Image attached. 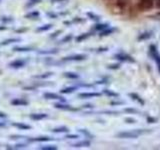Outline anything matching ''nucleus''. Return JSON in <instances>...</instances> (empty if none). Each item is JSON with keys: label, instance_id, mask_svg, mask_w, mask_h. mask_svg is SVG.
Listing matches in <instances>:
<instances>
[{"label": "nucleus", "instance_id": "36", "mask_svg": "<svg viewBox=\"0 0 160 150\" xmlns=\"http://www.w3.org/2000/svg\"><path fill=\"white\" fill-rule=\"evenodd\" d=\"M29 2H30V3L27 4V7H30V6H31V5H33V4H36V3L41 2V0H30Z\"/></svg>", "mask_w": 160, "mask_h": 150}, {"label": "nucleus", "instance_id": "46", "mask_svg": "<svg viewBox=\"0 0 160 150\" xmlns=\"http://www.w3.org/2000/svg\"><path fill=\"white\" fill-rule=\"evenodd\" d=\"M2 126H5V124L2 123V122H0V127H2Z\"/></svg>", "mask_w": 160, "mask_h": 150}, {"label": "nucleus", "instance_id": "15", "mask_svg": "<svg viewBox=\"0 0 160 150\" xmlns=\"http://www.w3.org/2000/svg\"><path fill=\"white\" fill-rule=\"evenodd\" d=\"M151 36H152V31H146V32H144V33H142V34H140L137 39L140 41V40H146V39H149Z\"/></svg>", "mask_w": 160, "mask_h": 150}, {"label": "nucleus", "instance_id": "37", "mask_svg": "<svg viewBox=\"0 0 160 150\" xmlns=\"http://www.w3.org/2000/svg\"><path fill=\"white\" fill-rule=\"evenodd\" d=\"M39 53L40 54H49V53H53L54 54V53H57V50L54 49V50H50V51H40Z\"/></svg>", "mask_w": 160, "mask_h": 150}, {"label": "nucleus", "instance_id": "19", "mask_svg": "<svg viewBox=\"0 0 160 150\" xmlns=\"http://www.w3.org/2000/svg\"><path fill=\"white\" fill-rule=\"evenodd\" d=\"M52 131L54 133H64V132H68L69 129L66 127V126H60V127H56L54 128Z\"/></svg>", "mask_w": 160, "mask_h": 150}, {"label": "nucleus", "instance_id": "31", "mask_svg": "<svg viewBox=\"0 0 160 150\" xmlns=\"http://www.w3.org/2000/svg\"><path fill=\"white\" fill-rule=\"evenodd\" d=\"M38 16H39V12H37V11L31 12V13H29V14L26 15L27 18H34V17H38Z\"/></svg>", "mask_w": 160, "mask_h": 150}, {"label": "nucleus", "instance_id": "11", "mask_svg": "<svg viewBox=\"0 0 160 150\" xmlns=\"http://www.w3.org/2000/svg\"><path fill=\"white\" fill-rule=\"evenodd\" d=\"M115 31H117V29L116 28H113V27H108L106 29H104L102 30V31H100V36H107V35H110V34H112L113 32Z\"/></svg>", "mask_w": 160, "mask_h": 150}, {"label": "nucleus", "instance_id": "12", "mask_svg": "<svg viewBox=\"0 0 160 150\" xmlns=\"http://www.w3.org/2000/svg\"><path fill=\"white\" fill-rule=\"evenodd\" d=\"M24 65H25L24 60H14L13 62L9 64V66H11L13 68H20V67H23Z\"/></svg>", "mask_w": 160, "mask_h": 150}, {"label": "nucleus", "instance_id": "38", "mask_svg": "<svg viewBox=\"0 0 160 150\" xmlns=\"http://www.w3.org/2000/svg\"><path fill=\"white\" fill-rule=\"evenodd\" d=\"M147 121L149 123H155V122H157V119L156 118H153L151 116H149V117H147Z\"/></svg>", "mask_w": 160, "mask_h": 150}, {"label": "nucleus", "instance_id": "27", "mask_svg": "<svg viewBox=\"0 0 160 150\" xmlns=\"http://www.w3.org/2000/svg\"><path fill=\"white\" fill-rule=\"evenodd\" d=\"M20 41V39H17V38H12V39H8V40H5L4 42L1 43V45H7V44H10V43H13V42H18Z\"/></svg>", "mask_w": 160, "mask_h": 150}, {"label": "nucleus", "instance_id": "5", "mask_svg": "<svg viewBox=\"0 0 160 150\" xmlns=\"http://www.w3.org/2000/svg\"><path fill=\"white\" fill-rule=\"evenodd\" d=\"M86 55L84 54H76L71 55V56H67L63 58V61H82V60L86 59Z\"/></svg>", "mask_w": 160, "mask_h": 150}, {"label": "nucleus", "instance_id": "13", "mask_svg": "<svg viewBox=\"0 0 160 150\" xmlns=\"http://www.w3.org/2000/svg\"><path fill=\"white\" fill-rule=\"evenodd\" d=\"M90 141H88V140H83V141H80V142H77V143H75L73 144L72 146L73 147H88L90 146Z\"/></svg>", "mask_w": 160, "mask_h": 150}, {"label": "nucleus", "instance_id": "4", "mask_svg": "<svg viewBox=\"0 0 160 150\" xmlns=\"http://www.w3.org/2000/svg\"><path fill=\"white\" fill-rule=\"evenodd\" d=\"M114 58L119 60V61H123V62H130V63H134L135 60L130 56V55L124 53V52H120L114 54Z\"/></svg>", "mask_w": 160, "mask_h": 150}, {"label": "nucleus", "instance_id": "23", "mask_svg": "<svg viewBox=\"0 0 160 150\" xmlns=\"http://www.w3.org/2000/svg\"><path fill=\"white\" fill-rule=\"evenodd\" d=\"M75 90H76V87H67V88H64V89H62L61 90V93H63V94H69V93H72V92H74Z\"/></svg>", "mask_w": 160, "mask_h": 150}, {"label": "nucleus", "instance_id": "42", "mask_svg": "<svg viewBox=\"0 0 160 150\" xmlns=\"http://www.w3.org/2000/svg\"><path fill=\"white\" fill-rule=\"evenodd\" d=\"M47 15H48V16L53 17V18H56V17H57V15H56V14H54V13H50V12H48V13H47Z\"/></svg>", "mask_w": 160, "mask_h": 150}, {"label": "nucleus", "instance_id": "44", "mask_svg": "<svg viewBox=\"0 0 160 150\" xmlns=\"http://www.w3.org/2000/svg\"><path fill=\"white\" fill-rule=\"evenodd\" d=\"M73 21H74V22H83L84 20H83V19H78V18H77V19H74Z\"/></svg>", "mask_w": 160, "mask_h": 150}, {"label": "nucleus", "instance_id": "6", "mask_svg": "<svg viewBox=\"0 0 160 150\" xmlns=\"http://www.w3.org/2000/svg\"><path fill=\"white\" fill-rule=\"evenodd\" d=\"M101 96V93L98 92H83V93H79L78 97L79 98H93V97H99Z\"/></svg>", "mask_w": 160, "mask_h": 150}, {"label": "nucleus", "instance_id": "8", "mask_svg": "<svg viewBox=\"0 0 160 150\" xmlns=\"http://www.w3.org/2000/svg\"><path fill=\"white\" fill-rule=\"evenodd\" d=\"M55 107L58 108V109H62V110H71V111H76V108H73L71 107L70 105L68 104H62V103H56L54 105Z\"/></svg>", "mask_w": 160, "mask_h": 150}, {"label": "nucleus", "instance_id": "18", "mask_svg": "<svg viewBox=\"0 0 160 150\" xmlns=\"http://www.w3.org/2000/svg\"><path fill=\"white\" fill-rule=\"evenodd\" d=\"M91 35H92V33H83L81 35H79V36L76 37V42H81V41H83V40L90 37Z\"/></svg>", "mask_w": 160, "mask_h": 150}, {"label": "nucleus", "instance_id": "17", "mask_svg": "<svg viewBox=\"0 0 160 150\" xmlns=\"http://www.w3.org/2000/svg\"><path fill=\"white\" fill-rule=\"evenodd\" d=\"M103 93L106 95V96H108V97H119L118 93L113 92V91H111V90H109V89H104Z\"/></svg>", "mask_w": 160, "mask_h": 150}, {"label": "nucleus", "instance_id": "7", "mask_svg": "<svg viewBox=\"0 0 160 150\" xmlns=\"http://www.w3.org/2000/svg\"><path fill=\"white\" fill-rule=\"evenodd\" d=\"M44 97L46 99H54V100H60V101L65 102V99L60 96V95L56 94V93H52V92H46L44 94Z\"/></svg>", "mask_w": 160, "mask_h": 150}, {"label": "nucleus", "instance_id": "39", "mask_svg": "<svg viewBox=\"0 0 160 150\" xmlns=\"http://www.w3.org/2000/svg\"><path fill=\"white\" fill-rule=\"evenodd\" d=\"M65 138H68V139H76V138H79L78 135H72V134H70V135H66L65 136Z\"/></svg>", "mask_w": 160, "mask_h": 150}, {"label": "nucleus", "instance_id": "41", "mask_svg": "<svg viewBox=\"0 0 160 150\" xmlns=\"http://www.w3.org/2000/svg\"><path fill=\"white\" fill-rule=\"evenodd\" d=\"M61 32H62V30H58V31H55V32H54V33H53L50 37H51V38L56 37V36H58V35H59V33H61Z\"/></svg>", "mask_w": 160, "mask_h": 150}, {"label": "nucleus", "instance_id": "14", "mask_svg": "<svg viewBox=\"0 0 160 150\" xmlns=\"http://www.w3.org/2000/svg\"><path fill=\"white\" fill-rule=\"evenodd\" d=\"M46 117H47V114H45V113H36V114L30 115V118L33 119V120H41V119L46 118Z\"/></svg>", "mask_w": 160, "mask_h": 150}, {"label": "nucleus", "instance_id": "9", "mask_svg": "<svg viewBox=\"0 0 160 150\" xmlns=\"http://www.w3.org/2000/svg\"><path fill=\"white\" fill-rule=\"evenodd\" d=\"M129 95V97L131 98L132 100H134V101H137L139 104H141L142 106L145 104V102H144V100L139 96V95L137 94V93H129L128 94Z\"/></svg>", "mask_w": 160, "mask_h": 150}, {"label": "nucleus", "instance_id": "43", "mask_svg": "<svg viewBox=\"0 0 160 150\" xmlns=\"http://www.w3.org/2000/svg\"><path fill=\"white\" fill-rule=\"evenodd\" d=\"M157 8H160V0H156V3H155Z\"/></svg>", "mask_w": 160, "mask_h": 150}, {"label": "nucleus", "instance_id": "26", "mask_svg": "<svg viewBox=\"0 0 160 150\" xmlns=\"http://www.w3.org/2000/svg\"><path fill=\"white\" fill-rule=\"evenodd\" d=\"M87 16H88L90 19L94 20V21H99V20H100V16H98V15L94 14V13H92V12H88V13H87Z\"/></svg>", "mask_w": 160, "mask_h": 150}, {"label": "nucleus", "instance_id": "25", "mask_svg": "<svg viewBox=\"0 0 160 150\" xmlns=\"http://www.w3.org/2000/svg\"><path fill=\"white\" fill-rule=\"evenodd\" d=\"M52 25L51 24H46L44 25V26H41V27H38L37 28V32H41V31H47V30L51 29Z\"/></svg>", "mask_w": 160, "mask_h": 150}, {"label": "nucleus", "instance_id": "34", "mask_svg": "<svg viewBox=\"0 0 160 150\" xmlns=\"http://www.w3.org/2000/svg\"><path fill=\"white\" fill-rule=\"evenodd\" d=\"M120 67V65L117 64V63H115V64H111V65H108V69H112V70H116Z\"/></svg>", "mask_w": 160, "mask_h": 150}, {"label": "nucleus", "instance_id": "35", "mask_svg": "<svg viewBox=\"0 0 160 150\" xmlns=\"http://www.w3.org/2000/svg\"><path fill=\"white\" fill-rule=\"evenodd\" d=\"M72 39V35H68V36H65L62 40H61V42L62 43H65V42H69L70 40Z\"/></svg>", "mask_w": 160, "mask_h": 150}, {"label": "nucleus", "instance_id": "3", "mask_svg": "<svg viewBox=\"0 0 160 150\" xmlns=\"http://www.w3.org/2000/svg\"><path fill=\"white\" fill-rule=\"evenodd\" d=\"M155 0H138V7L143 11L151 9L154 6Z\"/></svg>", "mask_w": 160, "mask_h": 150}, {"label": "nucleus", "instance_id": "40", "mask_svg": "<svg viewBox=\"0 0 160 150\" xmlns=\"http://www.w3.org/2000/svg\"><path fill=\"white\" fill-rule=\"evenodd\" d=\"M110 104L111 105H123L125 104L124 101H112V102H110Z\"/></svg>", "mask_w": 160, "mask_h": 150}, {"label": "nucleus", "instance_id": "20", "mask_svg": "<svg viewBox=\"0 0 160 150\" xmlns=\"http://www.w3.org/2000/svg\"><path fill=\"white\" fill-rule=\"evenodd\" d=\"M13 126L17 127L19 129H22V130H26V129H30L31 126L27 124H23V123H13Z\"/></svg>", "mask_w": 160, "mask_h": 150}, {"label": "nucleus", "instance_id": "24", "mask_svg": "<svg viewBox=\"0 0 160 150\" xmlns=\"http://www.w3.org/2000/svg\"><path fill=\"white\" fill-rule=\"evenodd\" d=\"M13 50L14 51H21V52H25V51H31L32 50V48L31 47H14L13 48Z\"/></svg>", "mask_w": 160, "mask_h": 150}, {"label": "nucleus", "instance_id": "32", "mask_svg": "<svg viewBox=\"0 0 160 150\" xmlns=\"http://www.w3.org/2000/svg\"><path fill=\"white\" fill-rule=\"evenodd\" d=\"M124 121L126 123H129V124H133V123L136 122V120H135L134 118H131V117H126L124 119Z\"/></svg>", "mask_w": 160, "mask_h": 150}, {"label": "nucleus", "instance_id": "2", "mask_svg": "<svg viewBox=\"0 0 160 150\" xmlns=\"http://www.w3.org/2000/svg\"><path fill=\"white\" fill-rule=\"evenodd\" d=\"M149 52H150V55H151V56L153 57V59L155 60V62H156L158 70H159V72H160V54L157 51L156 46H155V45H153V44L150 45Z\"/></svg>", "mask_w": 160, "mask_h": 150}, {"label": "nucleus", "instance_id": "30", "mask_svg": "<svg viewBox=\"0 0 160 150\" xmlns=\"http://www.w3.org/2000/svg\"><path fill=\"white\" fill-rule=\"evenodd\" d=\"M124 112H128V113H133V114H138L139 111L137 109L135 108H125L124 109Z\"/></svg>", "mask_w": 160, "mask_h": 150}, {"label": "nucleus", "instance_id": "10", "mask_svg": "<svg viewBox=\"0 0 160 150\" xmlns=\"http://www.w3.org/2000/svg\"><path fill=\"white\" fill-rule=\"evenodd\" d=\"M11 103L15 106H24V105H27L28 104V101L24 99H21V98H16V99H13Z\"/></svg>", "mask_w": 160, "mask_h": 150}, {"label": "nucleus", "instance_id": "33", "mask_svg": "<svg viewBox=\"0 0 160 150\" xmlns=\"http://www.w3.org/2000/svg\"><path fill=\"white\" fill-rule=\"evenodd\" d=\"M52 73L51 72H48V73H45V74H42V75H37V76H35L36 78H47L49 76H51Z\"/></svg>", "mask_w": 160, "mask_h": 150}, {"label": "nucleus", "instance_id": "16", "mask_svg": "<svg viewBox=\"0 0 160 150\" xmlns=\"http://www.w3.org/2000/svg\"><path fill=\"white\" fill-rule=\"evenodd\" d=\"M109 27L108 23H98L94 26V30H97V31H102V30L106 29Z\"/></svg>", "mask_w": 160, "mask_h": 150}, {"label": "nucleus", "instance_id": "45", "mask_svg": "<svg viewBox=\"0 0 160 150\" xmlns=\"http://www.w3.org/2000/svg\"><path fill=\"white\" fill-rule=\"evenodd\" d=\"M52 2H62V1H65V0H51Z\"/></svg>", "mask_w": 160, "mask_h": 150}, {"label": "nucleus", "instance_id": "1", "mask_svg": "<svg viewBox=\"0 0 160 150\" xmlns=\"http://www.w3.org/2000/svg\"><path fill=\"white\" fill-rule=\"evenodd\" d=\"M152 129H134L132 131H123V132H119L116 134V137L118 138H137L139 135L142 134H147V133H151Z\"/></svg>", "mask_w": 160, "mask_h": 150}, {"label": "nucleus", "instance_id": "21", "mask_svg": "<svg viewBox=\"0 0 160 150\" xmlns=\"http://www.w3.org/2000/svg\"><path fill=\"white\" fill-rule=\"evenodd\" d=\"M53 138L51 137H47V136H44V137H37V138H33V139H30V141H36V142H43V141H49V140H52Z\"/></svg>", "mask_w": 160, "mask_h": 150}, {"label": "nucleus", "instance_id": "29", "mask_svg": "<svg viewBox=\"0 0 160 150\" xmlns=\"http://www.w3.org/2000/svg\"><path fill=\"white\" fill-rule=\"evenodd\" d=\"M40 149H44V150H56L57 147L55 145H46V146H41Z\"/></svg>", "mask_w": 160, "mask_h": 150}, {"label": "nucleus", "instance_id": "22", "mask_svg": "<svg viewBox=\"0 0 160 150\" xmlns=\"http://www.w3.org/2000/svg\"><path fill=\"white\" fill-rule=\"evenodd\" d=\"M64 76L67 77V78H71V79H76L79 77V75L76 73H73V72H65L64 73Z\"/></svg>", "mask_w": 160, "mask_h": 150}, {"label": "nucleus", "instance_id": "28", "mask_svg": "<svg viewBox=\"0 0 160 150\" xmlns=\"http://www.w3.org/2000/svg\"><path fill=\"white\" fill-rule=\"evenodd\" d=\"M79 132L80 133H82L83 135H85V136H87L89 138H93V135L91 133H89L86 129H79Z\"/></svg>", "mask_w": 160, "mask_h": 150}]
</instances>
